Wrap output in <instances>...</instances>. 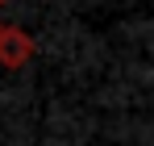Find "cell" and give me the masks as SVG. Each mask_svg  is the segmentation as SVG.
I'll list each match as a JSON object with an SVG mask.
<instances>
[{"label":"cell","mask_w":154,"mask_h":146,"mask_svg":"<svg viewBox=\"0 0 154 146\" xmlns=\"http://www.w3.org/2000/svg\"><path fill=\"white\" fill-rule=\"evenodd\" d=\"M0 4H4V0H0Z\"/></svg>","instance_id":"7a4b0ae2"},{"label":"cell","mask_w":154,"mask_h":146,"mask_svg":"<svg viewBox=\"0 0 154 146\" xmlns=\"http://www.w3.org/2000/svg\"><path fill=\"white\" fill-rule=\"evenodd\" d=\"M33 59V42L29 33L13 29V25H0V67H21Z\"/></svg>","instance_id":"6da1fadb"}]
</instances>
